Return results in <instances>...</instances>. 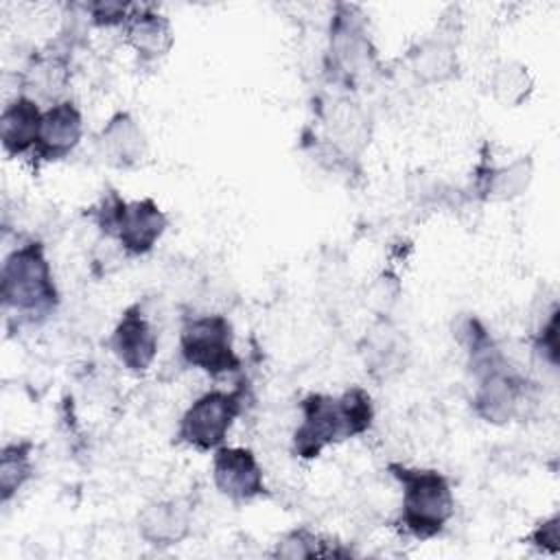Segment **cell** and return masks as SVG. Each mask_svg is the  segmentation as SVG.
<instances>
[{"label": "cell", "instance_id": "6da1fadb", "mask_svg": "<svg viewBox=\"0 0 560 560\" xmlns=\"http://www.w3.org/2000/svg\"><path fill=\"white\" fill-rule=\"evenodd\" d=\"M302 424L293 433V453L311 459L324 446L359 435L372 424V400L361 387L343 392L339 398L311 394L302 400Z\"/></svg>", "mask_w": 560, "mask_h": 560}, {"label": "cell", "instance_id": "7a4b0ae2", "mask_svg": "<svg viewBox=\"0 0 560 560\" xmlns=\"http://www.w3.org/2000/svg\"><path fill=\"white\" fill-rule=\"evenodd\" d=\"M389 472L402 486L398 525L420 540L440 534L455 510L448 479L438 470L407 468L400 464H389Z\"/></svg>", "mask_w": 560, "mask_h": 560}, {"label": "cell", "instance_id": "3957f363", "mask_svg": "<svg viewBox=\"0 0 560 560\" xmlns=\"http://www.w3.org/2000/svg\"><path fill=\"white\" fill-rule=\"evenodd\" d=\"M2 300L22 315H48L57 306V289L42 243H26L7 256Z\"/></svg>", "mask_w": 560, "mask_h": 560}, {"label": "cell", "instance_id": "277c9868", "mask_svg": "<svg viewBox=\"0 0 560 560\" xmlns=\"http://www.w3.org/2000/svg\"><path fill=\"white\" fill-rule=\"evenodd\" d=\"M94 214L101 230L105 234H114L131 256L147 254L168 223L166 214L153 199L125 203L116 192L103 197L101 208Z\"/></svg>", "mask_w": 560, "mask_h": 560}, {"label": "cell", "instance_id": "5b68a950", "mask_svg": "<svg viewBox=\"0 0 560 560\" xmlns=\"http://www.w3.org/2000/svg\"><path fill=\"white\" fill-rule=\"evenodd\" d=\"M182 357L188 365L210 376L236 372L241 359L232 346V326L223 315H203L188 319L179 339Z\"/></svg>", "mask_w": 560, "mask_h": 560}, {"label": "cell", "instance_id": "8992f818", "mask_svg": "<svg viewBox=\"0 0 560 560\" xmlns=\"http://www.w3.org/2000/svg\"><path fill=\"white\" fill-rule=\"evenodd\" d=\"M241 409H243V387L234 392H221V389L206 392L182 416L177 440L199 451L217 448L223 444Z\"/></svg>", "mask_w": 560, "mask_h": 560}, {"label": "cell", "instance_id": "52a82bcc", "mask_svg": "<svg viewBox=\"0 0 560 560\" xmlns=\"http://www.w3.org/2000/svg\"><path fill=\"white\" fill-rule=\"evenodd\" d=\"M212 477L221 494L234 501H249L265 494L262 470L249 448L219 446L212 459Z\"/></svg>", "mask_w": 560, "mask_h": 560}, {"label": "cell", "instance_id": "ba28073f", "mask_svg": "<svg viewBox=\"0 0 560 560\" xmlns=\"http://www.w3.org/2000/svg\"><path fill=\"white\" fill-rule=\"evenodd\" d=\"M83 122L81 112L72 101H61L50 105L42 116L39 138L33 155L39 162H52L66 158L81 140Z\"/></svg>", "mask_w": 560, "mask_h": 560}, {"label": "cell", "instance_id": "9c48e42d", "mask_svg": "<svg viewBox=\"0 0 560 560\" xmlns=\"http://www.w3.org/2000/svg\"><path fill=\"white\" fill-rule=\"evenodd\" d=\"M112 350L118 357V361L133 372L147 370L155 359L158 335L151 328V324L142 317L138 306L125 311L122 319L118 322L112 335Z\"/></svg>", "mask_w": 560, "mask_h": 560}, {"label": "cell", "instance_id": "30bf717a", "mask_svg": "<svg viewBox=\"0 0 560 560\" xmlns=\"http://www.w3.org/2000/svg\"><path fill=\"white\" fill-rule=\"evenodd\" d=\"M42 112L37 103L28 96H18L4 105L0 116V136L2 147L9 155H22L28 149H35L42 127Z\"/></svg>", "mask_w": 560, "mask_h": 560}, {"label": "cell", "instance_id": "8fae6325", "mask_svg": "<svg viewBox=\"0 0 560 560\" xmlns=\"http://www.w3.org/2000/svg\"><path fill=\"white\" fill-rule=\"evenodd\" d=\"M140 534L151 545H175L188 534V508L179 501H160L147 505L140 514Z\"/></svg>", "mask_w": 560, "mask_h": 560}, {"label": "cell", "instance_id": "7c38bea8", "mask_svg": "<svg viewBox=\"0 0 560 560\" xmlns=\"http://www.w3.org/2000/svg\"><path fill=\"white\" fill-rule=\"evenodd\" d=\"M127 39L144 59H158L168 52L173 44V31L166 18L140 11L127 18Z\"/></svg>", "mask_w": 560, "mask_h": 560}, {"label": "cell", "instance_id": "4fadbf2b", "mask_svg": "<svg viewBox=\"0 0 560 560\" xmlns=\"http://www.w3.org/2000/svg\"><path fill=\"white\" fill-rule=\"evenodd\" d=\"M103 153H107L109 162L118 166H129L140 160L144 151V138L136 120L127 114H116L109 125L101 133Z\"/></svg>", "mask_w": 560, "mask_h": 560}, {"label": "cell", "instance_id": "5bb4252c", "mask_svg": "<svg viewBox=\"0 0 560 560\" xmlns=\"http://www.w3.org/2000/svg\"><path fill=\"white\" fill-rule=\"evenodd\" d=\"M31 442H11L0 453V499L7 503L31 477Z\"/></svg>", "mask_w": 560, "mask_h": 560}, {"label": "cell", "instance_id": "9a60e30c", "mask_svg": "<svg viewBox=\"0 0 560 560\" xmlns=\"http://www.w3.org/2000/svg\"><path fill=\"white\" fill-rule=\"evenodd\" d=\"M63 81H66V74H63V63L59 59H46L37 63L28 74L31 90L39 92V96H46V98L59 92Z\"/></svg>", "mask_w": 560, "mask_h": 560}, {"label": "cell", "instance_id": "2e32d148", "mask_svg": "<svg viewBox=\"0 0 560 560\" xmlns=\"http://www.w3.org/2000/svg\"><path fill=\"white\" fill-rule=\"evenodd\" d=\"M92 18L96 24H120L127 22V4H118V2H98L90 7Z\"/></svg>", "mask_w": 560, "mask_h": 560}, {"label": "cell", "instance_id": "e0dca14e", "mask_svg": "<svg viewBox=\"0 0 560 560\" xmlns=\"http://www.w3.org/2000/svg\"><path fill=\"white\" fill-rule=\"evenodd\" d=\"M534 540H536L538 545L551 542V545H553V551H556V549H558V516H553L551 521L540 523V527L534 532Z\"/></svg>", "mask_w": 560, "mask_h": 560}]
</instances>
